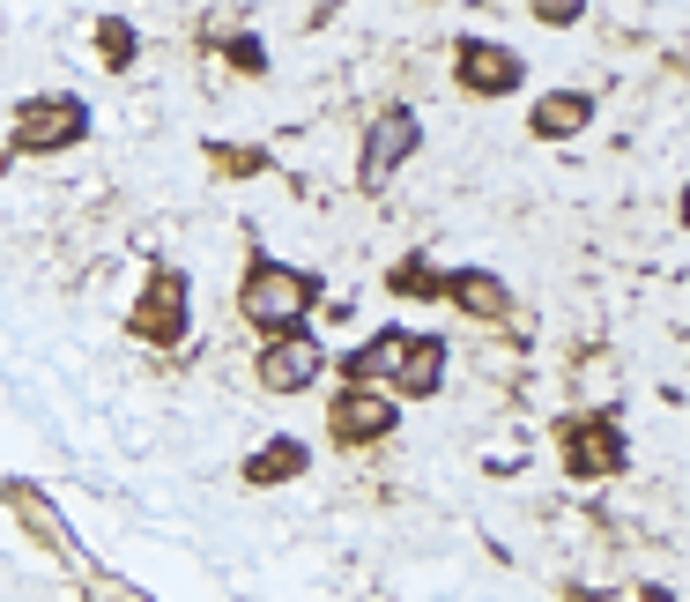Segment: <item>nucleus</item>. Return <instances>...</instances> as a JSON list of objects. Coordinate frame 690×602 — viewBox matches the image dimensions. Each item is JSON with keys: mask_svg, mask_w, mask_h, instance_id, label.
I'll use <instances>...</instances> for the list:
<instances>
[{"mask_svg": "<svg viewBox=\"0 0 690 602\" xmlns=\"http://www.w3.org/2000/svg\"><path fill=\"white\" fill-rule=\"evenodd\" d=\"M312 305V283L297 276V268H275V261H260L246 276V320L260 327H297V313Z\"/></svg>", "mask_w": 690, "mask_h": 602, "instance_id": "f257e3e1", "label": "nucleus"}, {"mask_svg": "<svg viewBox=\"0 0 690 602\" xmlns=\"http://www.w3.org/2000/svg\"><path fill=\"white\" fill-rule=\"evenodd\" d=\"M260 379H268L275 395L312 387V379H320V343H312V335H297V327H275V343L260 350Z\"/></svg>", "mask_w": 690, "mask_h": 602, "instance_id": "f03ea898", "label": "nucleus"}, {"mask_svg": "<svg viewBox=\"0 0 690 602\" xmlns=\"http://www.w3.org/2000/svg\"><path fill=\"white\" fill-rule=\"evenodd\" d=\"M394 395H379V387H342L334 395V439H349V447H364V439H379V431H394Z\"/></svg>", "mask_w": 690, "mask_h": 602, "instance_id": "7ed1b4c3", "label": "nucleus"}, {"mask_svg": "<svg viewBox=\"0 0 690 602\" xmlns=\"http://www.w3.org/2000/svg\"><path fill=\"white\" fill-rule=\"evenodd\" d=\"M565 461H571V477H617V461H624V439L609 417H579V431L565 439Z\"/></svg>", "mask_w": 690, "mask_h": 602, "instance_id": "20e7f679", "label": "nucleus"}, {"mask_svg": "<svg viewBox=\"0 0 690 602\" xmlns=\"http://www.w3.org/2000/svg\"><path fill=\"white\" fill-rule=\"evenodd\" d=\"M416 150V112H387V120L371 126V150H364V186H387L394 164Z\"/></svg>", "mask_w": 690, "mask_h": 602, "instance_id": "39448f33", "label": "nucleus"}, {"mask_svg": "<svg viewBox=\"0 0 690 602\" xmlns=\"http://www.w3.org/2000/svg\"><path fill=\"white\" fill-rule=\"evenodd\" d=\"M461 82H468L475 98H505V90H519V60L505 45H461Z\"/></svg>", "mask_w": 690, "mask_h": 602, "instance_id": "423d86ee", "label": "nucleus"}, {"mask_svg": "<svg viewBox=\"0 0 690 602\" xmlns=\"http://www.w3.org/2000/svg\"><path fill=\"white\" fill-rule=\"evenodd\" d=\"M148 335V343H178L186 335V283L164 268V276L148 283V305H142V320H134Z\"/></svg>", "mask_w": 690, "mask_h": 602, "instance_id": "0eeeda50", "label": "nucleus"}, {"mask_svg": "<svg viewBox=\"0 0 690 602\" xmlns=\"http://www.w3.org/2000/svg\"><path fill=\"white\" fill-rule=\"evenodd\" d=\"M74 134H82V104H74V98L23 104V142H30V150H60V142H74Z\"/></svg>", "mask_w": 690, "mask_h": 602, "instance_id": "6e6552de", "label": "nucleus"}, {"mask_svg": "<svg viewBox=\"0 0 690 602\" xmlns=\"http://www.w3.org/2000/svg\"><path fill=\"white\" fill-rule=\"evenodd\" d=\"M439 379H445V343L416 335V343L401 350V365H394V387H401V395H431Z\"/></svg>", "mask_w": 690, "mask_h": 602, "instance_id": "1a4fd4ad", "label": "nucleus"}, {"mask_svg": "<svg viewBox=\"0 0 690 602\" xmlns=\"http://www.w3.org/2000/svg\"><path fill=\"white\" fill-rule=\"evenodd\" d=\"M439 290L453 305H468V313H505V283H497V276H475V268H468V276H445Z\"/></svg>", "mask_w": 690, "mask_h": 602, "instance_id": "9d476101", "label": "nucleus"}, {"mask_svg": "<svg viewBox=\"0 0 690 602\" xmlns=\"http://www.w3.org/2000/svg\"><path fill=\"white\" fill-rule=\"evenodd\" d=\"M587 120H594V104H587V98H571V90H557V98L535 104V126H543V134H579Z\"/></svg>", "mask_w": 690, "mask_h": 602, "instance_id": "9b49d317", "label": "nucleus"}, {"mask_svg": "<svg viewBox=\"0 0 690 602\" xmlns=\"http://www.w3.org/2000/svg\"><path fill=\"white\" fill-rule=\"evenodd\" d=\"M297 469H305V447H297V439H275V447L253 453L246 477H253V483H282V477H297Z\"/></svg>", "mask_w": 690, "mask_h": 602, "instance_id": "f8f14e48", "label": "nucleus"}, {"mask_svg": "<svg viewBox=\"0 0 690 602\" xmlns=\"http://www.w3.org/2000/svg\"><path fill=\"white\" fill-rule=\"evenodd\" d=\"M535 16H543V23H571V16H579V0H535Z\"/></svg>", "mask_w": 690, "mask_h": 602, "instance_id": "ddd939ff", "label": "nucleus"}]
</instances>
